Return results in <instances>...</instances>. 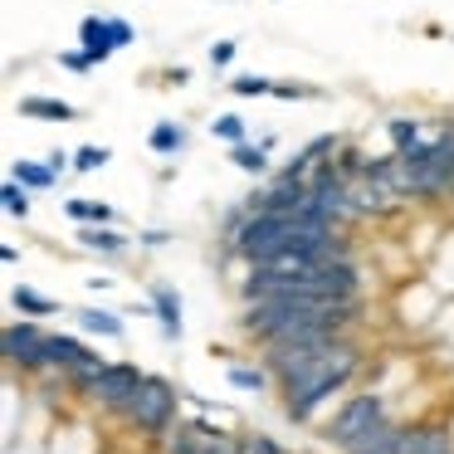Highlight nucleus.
I'll use <instances>...</instances> for the list:
<instances>
[{"label": "nucleus", "instance_id": "nucleus-26", "mask_svg": "<svg viewBox=\"0 0 454 454\" xmlns=\"http://www.w3.org/2000/svg\"><path fill=\"white\" fill-rule=\"evenodd\" d=\"M239 454H288L278 440H269V434H245V440H235Z\"/></svg>", "mask_w": 454, "mask_h": 454}, {"label": "nucleus", "instance_id": "nucleus-28", "mask_svg": "<svg viewBox=\"0 0 454 454\" xmlns=\"http://www.w3.org/2000/svg\"><path fill=\"white\" fill-rule=\"evenodd\" d=\"M215 137H225V142H245V122H239L235 113H220V118H215Z\"/></svg>", "mask_w": 454, "mask_h": 454}, {"label": "nucleus", "instance_id": "nucleus-34", "mask_svg": "<svg viewBox=\"0 0 454 454\" xmlns=\"http://www.w3.org/2000/svg\"><path fill=\"white\" fill-rule=\"evenodd\" d=\"M59 64H64V69H74V74H83V69H93V64H89V59H83V54H64V59H59Z\"/></svg>", "mask_w": 454, "mask_h": 454}, {"label": "nucleus", "instance_id": "nucleus-9", "mask_svg": "<svg viewBox=\"0 0 454 454\" xmlns=\"http://www.w3.org/2000/svg\"><path fill=\"white\" fill-rule=\"evenodd\" d=\"M401 454H454V440L444 425H411Z\"/></svg>", "mask_w": 454, "mask_h": 454}, {"label": "nucleus", "instance_id": "nucleus-7", "mask_svg": "<svg viewBox=\"0 0 454 454\" xmlns=\"http://www.w3.org/2000/svg\"><path fill=\"white\" fill-rule=\"evenodd\" d=\"M405 434H411V425H401V420H386V425H376L366 440H356V444H347L342 454H401L405 450Z\"/></svg>", "mask_w": 454, "mask_h": 454}, {"label": "nucleus", "instance_id": "nucleus-16", "mask_svg": "<svg viewBox=\"0 0 454 454\" xmlns=\"http://www.w3.org/2000/svg\"><path fill=\"white\" fill-rule=\"evenodd\" d=\"M79 327H83V333H103V337H122V317L108 313V308H83Z\"/></svg>", "mask_w": 454, "mask_h": 454}, {"label": "nucleus", "instance_id": "nucleus-13", "mask_svg": "<svg viewBox=\"0 0 454 454\" xmlns=\"http://www.w3.org/2000/svg\"><path fill=\"white\" fill-rule=\"evenodd\" d=\"M152 308H157V317H161V333L181 337V298H176V288H157V294H152Z\"/></svg>", "mask_w": 454, "mask_h": 454}, {"label": "nucleus", "instance_id": "nucleus-21", "mask_svg": "<svg viewBox=\"0 0 454 454\" xmlns=\"http://www.w3.org/2000/svg\"><path fill=\"white\" fill-rule=\"evenodd\" d=\"M230 157H235L239 171H254V176H264V171H269V147H264V142H259V147L235 142V152H230Z\"/></svg>", "mask_w": 454, "mask_h": 454}, {"label": "nucleus", "instance_id": "nucleus-25", "mask_svg": "<svg viewBox=\"0 0 454 454\" xmlns=\"http://www.w3.org/2000/svg\"><path fill=\"white\" fill-rule=\"evenodd\" d=\"M108 161H113L108 147H79L74 152V171H103Z\"/></svg>", "mask_w": 454, "mask_h": 454}, {"label": "nucleus", "instance_id": "nucleus-12", "mask_svg": "<svg viewBox=\"0 0 454 454\" xmlns=\"http://www.w3.org/2000/svg\"><path fill=\"white\" fill-rule=\"evenodd\" d=\"M20 113H25V118H40V122H74V118H79L74 103H54V98H25Z\"/></svg>", "mask_w": 454, "mask_h": 454}, {"label": "nucleus", "instance_id": "nucleus-17", "mask_svg": "<svg viewBox=\"0 0 454 454\" xmlns=\"http://www.w3.org/2000/svg\"><path fill=\"white\" fill-rule=\"evenodd\" d=\"M147 142H152V152H161V157H176V152L186 147V128H176V122H157Z\"/></svg>", "mask_w": 454, "mask_h": 454}, {"label": "nucleus", "instance_id": "nucleus-6", "mask_svg": "<svg viewBox=\"0 0 454 454\" xmlns=\"http://www.w3.org/2000/svg\"><path fill=\"white\" fill-rule=\"evenodd\" d=\"M5 362L25 372H50V333L40 323H11L5 327Z\"/></svg>", "mask_w": 454, "mask_h": 454}, {"label": "nucleus", "instance_id": "nucleus-32", "mask_svg": "<svg viewBox=\"0 0 454 454\" xmlns=\"http://www.w3.org/2000/svg\"><path fill=\"white\" fill-rule=\"evenodd\" d=\"M206 454H239V450H235V440H225V434H220V440L210 434V440H206Z\"/></svg>", "mask_w": 454, "mask_h": 454}, {"label": "nucleus", "instance_id": "nucleus-3", "mask_svg": "<svg viewBox=\"0 0 454 454\" xmlns=\"http://www.w3.org/2000/svg\"><path fill=\"white\" fill-rule=\"evenodd\" d=\"M122 420L132 425L137 434H167L171 425H176V386L167 381V376H142L137 395H132V405L122 411Z\"/></svg>", "mask_w": 454, "mask_h": 454}, {"label": "nucleus", "instance_id": "nucleus-27", "mask_svg": "<svg viewBox=\"0 0 454 454\" xmlns=\"http://www.w3.org/2000/svg\"><path fill=\"white\" fill-rule=\"evenodd\" d=\"M230 93H239V98H264V93H274V83L254 79V74H239V79L230 83Z\"/></svg>", "mask_w": 454, "mask_h": 454}, {"label": "nucleus", "instance_id": "nucleus-14", "mask_svg": "<svg viewBox=\"0 0 454 454\" xmlns=\"http://www.w3.org/2000/svg\"><path fill=\"white\" fill-rule=\"evenodd\" d=\"M425 122H415V118H391L386 122V132H391V142H395V152H415V147H425Z\"/></svg>", "mask_w": 454, "mask_h": 454}, {"label": "nucleus", "instance_id": "nucleus-22", "mask_svg": "<svg viewBox=\"0 0 454 454\" xmlns=\"http://www.w3.org/2000/svg\"><path fill=\"white\" fill-rule=\"evenodd\" d=\"M103 372H108V362H103V356H89V362H83V366H74V372L64 376V381H69L74 391H83V395H89L93 386H98V376H103Z\"/></svg>", "mask_w": 454, "mask_h": 454}, {"label": "nucleus", "instance_id": "nucleus-1", "mask_svg": "<svg viewBox=\"0 0 454 454\" xmlns=\"http://www.w3.org/2000/svg\"><path fill=\"white\" fill-rule=\"evenodd\" d=\"M362 313V298H245V333L259 347L269 342H288V337H308V333H327V327H347Z\"/></svg>", "mask_w": 454, "mask_h": 454}, {"label": "nucleus", "instance_id": "nucleus-23", "mask_svg": "<svg viewBox=\"0 0 454 454\" xmlns=\"http://www.w3.org/2000/svg\"><path fill=\"white\" fill-rule=\"evenodd\" d=\"M167 454H206V440H200L196 425H181L167 434Z\"/></svg>", "mask_w": 454, "mask_h": 454}, {"label": "nucleus", "instance_id": "nucleus-33", "mask_svg": "<svg viewBox=\"0 0 454 454\" xmlns=\"http://www.w3.org/2000/svg\"><path fill=\"white\" fill-rule=\"evenodd\" d=\"M108 30H113V40H118V50H122V44H132V25L128 20H108Z\"/></svg>", "mask_w": 454, "mask_h": 454}, {"label": "nucleus", "instance_id": "nucleus-8", "mask_svg": "<svg viewBox=\"0 0 454 454\" xmlns=\"http://www.w3.org/2000/svg\"><path fill=\"white\" fill-rule=\"evenodd\" d=\"M79 40H83V59L89 64H108L113 50H118V40H113V30H108L103 15H89V20L79 25Z\"/></svg>", "mask_w": 454, "mask_h": 454}, {"label": "nucleus", "instance_id": "nucleus-29", "mask_svg": "<svg viewBox=\"0 0 454 454\" xmlns=\"http://www.w3.org/2000/svg\"><path fill=\"white\" fill-rule=\"evenodd\" d=\"M230 59H235V40H220V44H210V64H215V69H225Z\"/></svg>", "mask_w": 454, "mask_h": 454}, {"label": "nucleus", "instance_id": "nucleus-18", "mask_svg": "<svg viewBox=\"0 0 454 454\" xmlns=\"http://www.w3.org/2000/svg\"><path fill=\"white\" fill-rule=\"evenodd\" d=\"M15 181H20V186H30V191H44V186H54V176H59V171L50 167V161H15V171H11Z\"/></svg>", "mask_w": 454, "mask_h": 454}, {"label": "nucleus", "instance_id": "nucleus-15", "mask_svg": "<svg viewBox=\"0 0 454 454\" xmlns=\"http://www.w3.org/2000/svg\"><path fill=\"white\" fill-rule=\"evenodd\" d=\"M64 215L79 220V225H113V206H103V200H69Z\"/></svg>", "mask_w": 454, "mask_h": 454}, {"label": "nucleus", "instance_id": "nucleus-4", "mask_svg": "<svg viewBox=\"0 0 454 454\" xmlns=\"http://www.w3.org/2000/svg\"><path fill=\"white\" fill-rule=\"evenodd\" d=\"M391 415H386V395L381 391H356L342 401V411L333 415V425H327V440L337 444V450H347V444L366 440V434L376 430V425H386Z\"/></svg>", "mask_w": 454, "mask_h": 454}, {"label": "nucleus", "instance_id": "nucleus-31", "mask_svg": "<svg viewBox=\"0 0 454 454\" xmlns=\"http://www.w3.org/2000/svg\"><path fill=\"white\" fill-rule=\"evenodd\" d=\"M333 147H337V137H317V142H308V152H303V157H308V161H317V157H327Z\"/></svg>", "mask_w": 454, "mask_h": 454}, {"label": "nucleus", "instance_id": "nucleus-20", "mask_svg": "<svg viewBox=\"0 0 454 454\" xmlns=\"http://www.w3.org/2000/svg\"><path fill=\"white\" fill-rule=\"evenodd\" d=\"M15 308H20L25 317H54L59 313V303L44 294H35V288H15Z\"/></svg>", "mask_w": 454, "mask_h": 454}, {"label": "nucleus", "instance_id": "nucleus-10", "mask_svg": "<svg viewBox=\"0 0 454 454\" xmlns=\"http://www.w3.org/2000/svg\"><path fill=\"white\" fill-rule=\"evenodd\" d=\"M89 347L79 342V337H64V333H50V372H59V376H69L74 366H83L89 362Z\"/></svg>", "mask_w": 454, "mask_h": 454}, {"label": "nucleus", "instance_id": "nucleus-30", "mask_svg": "<svg viewBox=\"0 0 454 454\" xmlns=\"http://www.w3.org/2000/svg\"><path fill=\"white\" fill-rule=\"evenodd\" d=\"M278 98H317V89H308V83H274Z\"/></svg>", "mask_w": 454, "mask_h": 454}, {"label": "nucleus", "instance_id": "nucleus-11", "mask_svg": "<svg viewBox=\"0 0 454 454\" xmlns=\"http://www.w3.org/2000/svg\"><path fill=\"white\" fill-rule=\"evenodd\" d=\"M79 245L93 249V254H122V249H128V239H122L118 230H108V225H83L79 230Z\"/></svg>", "mask_w": 454, "mask_h": 454}, {"label": "nucleus", "instance_id": "nucleus-19", "mask_svg": "<svg viewBox=\"0 0 454 454\" xmlns=\"http://www.w3.org/2000/svg\"><path fill=\"white\" fill-rule=\"evenodd\" d=\"M269 376H274V372H269V366H230V372H225V381L230 386H235V391H264V386H269Z\"/></svg>", "mask_w": 454, "mask_h": 454}, {"label": "nucleus", "instance_id": "nucleus-24", "mask_svg": "<svg viewBox=\"0 0 454 454\" xmlns=\"http://www.w3.org/2000/svg\"><path fill=\"white\" fill-rule=\"evenodd\" d=\"M0 200H5V210H11V215H30V186H20L15 176L0 186Z\"/></svg>", "mask_w": 454, "mask_h": 454}, {"label": "nucleus", "instance_id": "nucleus-5", "mask_svg": "<svg viewBox=\"0 0 454 454\" xmlns=\"http://www.w3.org/2000/svg\"><path fill=\"white\" fill-rule=\"evenodd\" d=\"M137 386H142V366L108 362V372H103L98 386L89 391V405H98V411H108V415H122L132 405V395H137Z\"/></svg>", "mask_w": 454, "mask_h": 454}, {"label": "nucleus", "instance_id": "nucleus-2", "mask_svg": "<svg viewBox=\"0 0 454 454\" xmlns=\"http://www.w3.org/2000/svg\"><path fill=\"white\" fill-rule=\"evenodd\" d=\"M356 372H362V352H356L347 337H337L333 347L303 356V362L284 366V372L274 376V381L284 386V415L288 420H308L327 395L347 391V386L356 381Z\"/></svg>", "mask_w": 454, "mask_h": 454}]
</instances>
